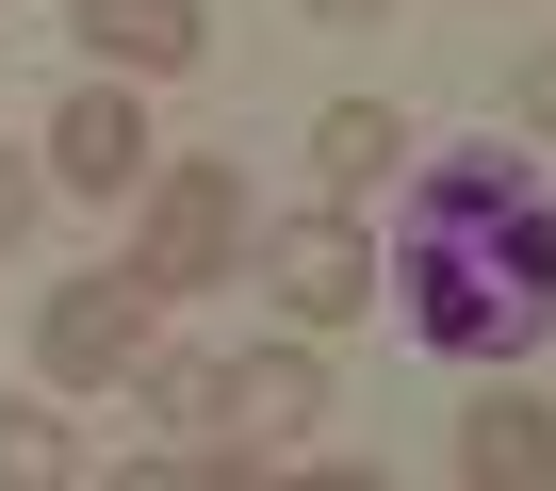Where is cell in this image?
<instances>
[{"label":"cell","instance_id":"8992f818","mask_svg":"<svg viewBox=\"0 0 556 491\" xmlns=\"http://www.w3.org/2000/svg\"><path fill=\"white\" fill-rule=\"evenodd\" d=\"M66 34H83L99 83H180L213 50V0H66Z\"/></svg>","mask_w":556,"mask_h":491},{"label":"cell","instance_id":"6da1fadb","mask_svg":"<svg viewBox=\"0 0 556 491\" xmlns=\"http://www.w3.org/2000/svg\"><path fill=\"white\" fill-rule=\"evenodd\" d=\"M377 295L409 312L426 361L507 377V361L556 328V197H540V164H523V148H442V164H409V213H393V246H377Z\"/></svg>","mask_w":556,"mask_h":491},{"label":"cell","instance_id":"2e32d148","mask_svg":"<svg viewBox=\"0 0 556 491\" xmlns=\"http://www.w3.org/2000/svg\"><path fill=\"white\" fill-rule=\"evenodd\" d=\"M278 491H393V475H361V458H312V475H278Z\"/></svg>","mask_w":556,"mask_h":491},{"label":"cell","instance_id":"e0dca14e","mask_svg":"<svg viewBox=\"0 0 556 491\" xmlns=\"http://www.w3.org/2000/svg\"><path fill=\"white\" fill-rule=\"evenodd\" d=\"M99 491H197V475H180V458H115Z\"/></svg>","mask_w":556,"mask_h":491},{"label":"cell","instance_id":"52a82bcc","mask_svg":"<svg viewBox=\"0 0 556 491\" xmlns=\"http://www.w3.org/2000/svg\"><path fill=\"white\" fill-rule=\"evenodd\" d=\"M213 426H229V442H312V426H328V361H312V328L213 361Z\"/></svg>","mask_w":556,"mask_h":491},{"label":"cell","instance_id":"5b68a950","mask_svg":"<svg viewBox=\"0 0 556 491\" xmlns=\"http://www.w3.org/2000/svg\"><path fill=\"white\" fill-rule=\"evenodd\" d=\"M148 164H164V131H148L131 83H83L50 115V197H148Z\"/></svg>","mask_w":556,"mask_h":491},{"label":"cell","instance_id":"3957f363","mask_svg":"<svg viewBox=\"0 0 556 491\" xmlns=\"http://www.w3.org/2000/svg\"><path fill=\"white\" fill-rule=\"evenodd\" d=\"M245 263H262L278 328H361L377 312V229L361 213H278V229H245Z\"/></svg>","mask_w":556,"mask_h":491},{"label":"cell","instance_id":"4fadbf2b","mask_svg":"<svg viewBox=\"0 0 556 491\" xmlns=\"http://www.w3.org/2000/svg\"><path fill=\"white\" fill-rule=\"evenodd\" d=\"M34 213H50V164H34V148H0V246H17Z\"/></svg>","mask_w":556,"mask_h":491},{"label":"cell","instance_id":"9a60e30c","mask_svg":"<svg viewBox=\"0 0 556 491\" xmlns=\"http://www.w3.org/2000/svg\"><path fill=\"white\" fill-rule=\"evenodd\" d=\"M295 17H312V34H377V17H393V0H295Z\"/></svg>","mask_w":556,"mask_h":491},{"label":"cell","instance_id":"277c9868","mask_svg":"<svg viewBox=\"0 0 556 491\" xmlns=\"http://www.w3.org/2000/svg\"><path fill=\"white\" fill-rule=\"evenodd\" d=\"M148 344H164V295H148L131 263H99V279H66V295L34 312V361H50V393H66V410H83V393H115Z\"/></svg>","mask_w":556,"mask_h":491},{"label":"cell","instance_id":"8fae6325","mask_svg":"<svg viewBox=\"0 0 556 491\" xmlns=\"http://www.w3.org/2000/svg\"><path fill=\"white\" fill-rule=\"evenodd\" d=\"M115 393H131L148 426H213V361H197V344H148V361H131Z\"/></svg>","mask_w":556,"mask_h":491},{"label":"cell","instance_id":"7a4b0ae2","mask_svg":"<svg viewBox=\"0 0 556 491\" xmlns=\"http://www.w3.org/2000/svg\"><path fill=\"white\" fill-rule=\"evenodd\" d=\"M245 164L229 148H164L148 164V229H131V279L180 312V295H213V279H245Z\"/></svg>","mask_w":556,"mask_h":491},{"label":"cell","instance_id":"9c48e42d","mask_svg":"<svg viewBox=\"0 0 556 491\" xmlns=\"http://www.w3.org/2000/svg\"><path fill=\"white\" fill-rule=\"evenodd\" d=\"M312 180H328V213H361L377 180H409V115L393 99H328L312 115Z\"/></svg>","mask_w":556,"mask_h":491},{"label":"cell","instance_id":"30bf717a","mask_svg":"<svg viewBox=\"0 0 556 491\" xmlns=\"http://www.w3.org/2000/svg\"><path fill=\"white\" fill-rule=\"evenodd\" d=\"M0 491H83V426L66 410H0Z\"/></svg>","mask_w":556,"mask_h":491},{"label":"cell","instance_id":"ba28073f","mask_svg":"<svg viewBox=\"0 0 556 491\" xmlns=\"http://www.w3.org/2000/svg\"><path fill=\"white\" fill-rule=\"evenodd\" d=\"M458 491H556V410H540L523 377H491V393L458 410Z\"/></svg>","mask_w":556,"mask_h":491},{"label":"cell","instance_id":"5bb4252c","mask_svg":"<svg viewBox=\"0 0 556 491\" xmlns=\"http://www.w3.org/2000/svg\"><path fill=\"white\" fill-rule=\"evenodd\" d=\"M507 115H523L540 148H556V50H523V66H507Z\"/></svg>","mask_w":556,"mask_h":491},{"label":"cell","instance_id":"7c38bea8","mask_svg":"<svg viewBox=\"0 0 556 491\" xmlns=\"http://www.w3.org/2000/svg\"><path fill=\"white\" fill-rule=\"evenodd\" d=\"M180 475H197V491H278V475H262V442H229V426H197V458H180Z\"/></svg>","mask_w":556,"mask_h":491}]
</instances>
